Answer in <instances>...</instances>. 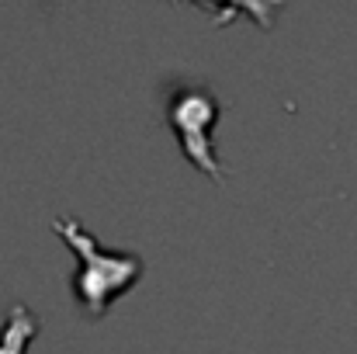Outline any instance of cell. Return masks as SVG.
Segmentation results:
<instances>
[{
	"label": "cell",
	"mask_w": 357,
	"mask_h": 354,
	"mask_svg": "<svg viewBox=\"0 0 357 354\" xmlns=\"http://www.w3.org/2000/svg\"><path fill=\"white\" fill-rule=\"evenodd\" d=\"M52 230L66 239V246L80 260L73 288H77V299H80L84 313L91 320H101L108 313V306L142 278V271H146L142 257L128 253V250H105L98 243V236L73 216H59L52 223Z\"/></svg>",
	"instance_id": "obj_1"
},
{
	"label": "cell",
	"mask_w": 357,
	"mask_h": 354,
	"mask_svg": "<svg viewBox=\"0 0 357 354\" xmlns=\"http://www.w3.org/2000/svg\"><path fill=\"white\" fill-rule=\"evenodd\" d=\"M219 98L212 87L205 84H177L167 98V125L174 128L184 156L208 174L212 181H226V170L215 156V142H212V125L219 121Z\"/></svg>",
	"instance_id": "obj_2"
},
{
	"label": "cell",
	"mask_w": 357,
	"mask_h": 354,
	"mask_svg": "<svg viewBox=\"0 0 357 354\" xmlns=\"http://www.w3.org/2000/svg\"><path fill=\"white\" fill-rule=\"evenodd\" d=\"M35 337H38V316L28 306L14 302L7 323L0 327V354H24Z\"/></svg>",
	"instance_id": "obj_3"
}]
</instances>
